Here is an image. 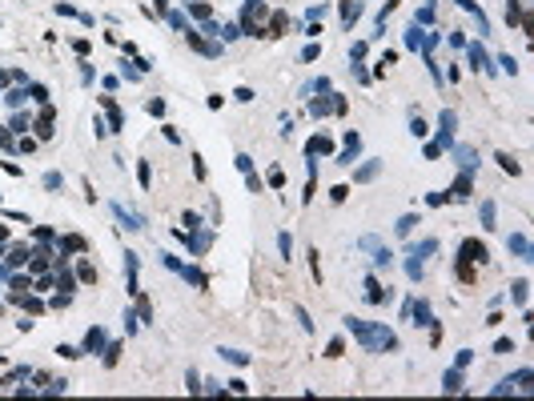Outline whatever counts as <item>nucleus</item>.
I'll use <instances>...</instances> for the list:
<instances>
[{"label":"nucleus","instance_id":"1","mask_svg":"<svg viewBox=\"0 0 534 401\" xmlns=\"http://www.w3.org/2000/svg\"><path fill=\"white\" fill-rule=\"evenodd\" d=\"M490 253H486V245H482V241H466L462 245V261H486Z\"/></svg>","mask_w":534,"mask_h":401},{"label":"nucleus","instance_id":"2","mask_svg":"<svg viewBox=\"0 0 534 401\" xmlns=\"http://www.w3.org/2000/svg\"><path fill=\"white\" fill-rule=\"evenodd\" d=\"M309 153H313V157H318V153H329V141H325V137H313V141H309Z\"/></svg>","mask_w":534,"mask_h":401},{"label":"nucleus","instance_id":"3","mask_svg":"<svg viewBox=\"0 0 534 401\" xmlns=\"http://www.w3.org/2000/svg\"><path fill=\"white\" fill-rule=\"evenodd\" d=\"M101 341H105V333H101V329H89V337H85V349H96Z\"/></svg>","mask_w":534,"mask_h":401},{"label":"nucleus","instance_id":"4","mask_svg":"<svg viewBox=\"0 0 534 401\" xmlns=\"http://www.w3.org/2000/svg\"><path fill=\"white\" fill-rule=\"evenodd\" d=\"M358 12H362V8H358V0H345V4H342V16H345V20H354Z\"/></svg>","mask_w":534,"mask_h":401},{"label":"nucleus","instance_id":"5","mask_svg":"<svg viewBox=\"0 0 534 401\" xmlns=\"http://www.w3.org/2000/svg\"><path fill=\"white\" fill-rule=\"evenodd\" d=\"M498 161H502V169H506V173H522V169H518V161H514V157H506V153H502Z\"/></svg>","mask_w":534,"mask_h":401},{"label":"nucleus","instance_id":"6","mask_svg":"<svg viewBox=\"0 0 534 401\" xmlns=\"http://www.w3.org/2000/svg\"><path fill=\"white\" fill-rule=\"evenodd\" d=\"M454 197H470V177H462L458 185H454Z\"/></svg>","mask_w":534,"mask_h":401},{"label":"nucleus","instance_id":"7","mask_svg":"<svg viewBox=\"0 0 534 401\" xmlns=\"http://www.w3.org/2000/svg\"><path fill=\"white\" fill-rule=\"evenodd\" d=\"M446 389H450V393L462 389V377H458V373H446Z\"/></svg>","mask_w":534,"mask_h":401},{"label":"nucleus","instance_id":"8","mask_svg":"<svg viewBox=\"0 0 534 401\" xmlns=\"http://www.w3.org/2000/svg\"><path fill=\"white\" fill-rule=\"evenodd\" d=\"M510 349H514V341H510V337H502V341L494 345V353H510Z\"/></svg>","mask_w":534,"mask_h":401}]
</instances>
